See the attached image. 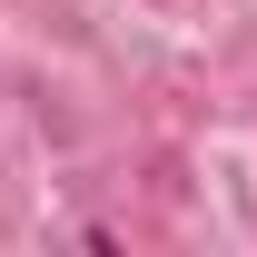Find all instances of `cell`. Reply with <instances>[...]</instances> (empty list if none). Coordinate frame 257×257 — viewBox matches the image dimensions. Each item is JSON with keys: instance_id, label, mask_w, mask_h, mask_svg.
I'll return each instance as SVG.
<instances>
[]
</instances>
